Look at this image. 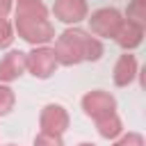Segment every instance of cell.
Returning <instances> with one entry per match:
<instances>
[{
  "label": "cell",
  "instance_id": "2e32d148",
  "mask_svg": "<svg viewBox=\"0 0 146 146\" xmlns=\"http://www.w3.org/2000/svg\"><path fill=\"white\" fill-rule=\"evenodd\" d=\"M114 146H144V137L139 132H128L114 141Z\"/></svg>",
  "mask_w": 146,
  "mask_h": 146
},
{
  "label": "cell",
  "instance_id": "d6986e66",
  "mask_svg": "<svg viewBox=\"0 0 146 146\" xmlns=\"http://www.w3.org/2000/svg\"><path fill=\"white\" fill-rule=\"evenodd\" d=\"M5 146H16V144H5Z\"/></svg>",
  "mask_w": 146,
  "mask_h": 146
},
{
  "label": "cell",
  "instance_id": "3957f363",
  "mask_svg": "<svg viewBox=\"0 0 146 146\" xmlns=\"http://www.w3.org/2000/svg\"><path fill=\"white\" fill-rule=\"evenodd\" d=\"M25 66L27 71L39 78V80H48L55 68H57V59H55V50L48 46H34L27 55H25Z\"/></svg>",
  "mask_w": 146,
  "mask_h": 146
},
{
  "label": "cell",
  "instance_id": "9a60e30c",
  "mask_svg": "<svg viewBox=\"0 0 146 146\" xmlns=\"http://www.w3.org/2000/svg\"><path fill=\"white\" fill-rule=\"evenodd\" d=\"M14 41V32L11 25L5 16H0V48H9V43Z\"/></svg>",
  "mask_w": 146,
  "mask_h": 146
},
{
  "label": "cell",
  "instance_id": "e0dca14e",
  "mask_svg": "<svg viewBox=\"0 0 146 146\" xmlns=\"http://www.w3.org/2000/svg\"><path fill=\"white\" fill-rule=\"evenodd\" d=\"M11 11V0H0V16H7Z\"/></svg>",
  "mask_w": 146,
  "mask_h": 146
},
{
  "label": "cell",
  "instance_id": "6da1fadb",
  "mask_svg": "<svg viewBox=\"0 0 146 146\" xmlns=\"http://www.w3.org/2000/svg\"><path fill=\"white\" fill-rule=\"evenodd\" d=\"M14 25L18 36L32 46H46L55 39V27L48 21V9L41 0H18Z\"/></svg>",
  "mask_w": 146,
  "mask_h": 146
},
{
  "label": "cell",
  "instance_id": "30bf717a",
  "mask_svg": "<svg viewBox=\"0 0 146 146\" xmlns=\"http://www.w3.org/2000/svg\"><path fill=\"white\" fill-rule=\"evenodd\" d=\"M137 75V59L135 55H130L125 50V55H121L114 64V84L116 87H128Z\"/></svg>",
  "mask_w": 146,
  "mask_h": 146
},
{
  "label": "cell",
  "instance_id": "5b68a950",
  "mask_svg": "<svg viewBox=\"0 0 146 146\" xmlns=\"http://www.w3.org/2000/svg\"><path fill=\"white\" fill-rule=\"evenodd\" d=\"M82 110L89 119L98 121V119L116 112V98L112 94L103 91V89H94V91L82 96Z\"/></svg>",
  "mask_w": 146,
  "mask_h": 146
},
{
  "label": "cell",
  "instance_id": "5bb4252c",
  "mask_svg": "<svg viewBox=\"0 0 146 146\" xmlns=\"http://www.w3.org/2000/svg\"><path fill=\"white\" fill-rule=\"evenodd\" d=\"M34 146H64L62 135H50V132H41L34 137Z\"/></svg>",
  "mask_w": 146,
  "mask_h": 146
},
{
  "label": "cell",
  "instance_id": "7c38bea8",
  "mask_svg": "<svg viewBox=\"0 0 146 146\" xmlns=\"http://www.w3.org/2000/svg\"><path fill=\"white\" fill-rule=\"evenodd\" d=\"M16 105V94L11 87L7 84H0V116H7Z\"/></svg>",
  "mask_w": 146,
  "mask_h": 146
},
{
  "label": "cell",
  "instance_id": "277c9868",
  "mask_svg": "<svg viewBox=\"0 0 146 146\" xmlns=\"http://www.w3.org/2000/svg\"><path fill=\"white\" fill-rule=\"evenodd\" d=\"M123 23V16L119 9L114 7H103V9H96L89 18V27L96 36H105V39H114L119 27Z\"/></svg>",
  "mask_w": 146,
  "mask_h": 146
},
{
  "label": "cell",
  "instance_id": "ac0fdd59",
  "mask_svg": "<svg viewBox=\"0 0 146 146\" xmlns=\"http://www.w3.org/2000/svg\"><path fill=\"white\" fill-rule=\"evenodd\" d=\"M78 146H94V144H89V141H82V144H78Z\"/></svg>",
  "mask_w": 146,
  "mask_h": 146
},
{
  "label": "cell",
  "instance_id": "8992f818",
  "mask_svg": "<svg viewBox=\"0 0 146 146\" xmlns=\"http://www.w3.org/2000/svg\"><path fill=\"white\" fill-rule=\"evenodd\" d=\"M68 121H71L68 112L59 103L43 105V110L39 114V128H41V132H50V135H64L66 128H68Z\"/></svg>",
  "mask_w": 146,
  "mask_h": 146
},
{
  "label": "cell",
  "instance_id": "52a82bcc",
  "mask_svg": "<svg viewBox=\"0 0 146 146\" xmlns=\"http://www.w3.org/2000/svg\"><path fill=\"white\" fill-rule=\"evenodd\" d=\"M87 0H55L52 5V14L55 18H59L62 23H80L82 18H87Z\"/></svg>",
  "mask_w": 146,
  "mask_h": 146
},
{
  "label": "cell",
  "instance_id": "4fadbf2b",
  "mask_svg": "<svg viewBox=\"0 0 146 146\" xmlns=\"http://www.w3.org/2000/svg\"><path fill=\"white\" fill-rule=\"evenodd\" d=\"M125 16L137 23H146V0H132L125 9Z\"/></svg>",
  "mask_w": 146,
  "mask_h": 146
},
{
  "label": "cell",
  "instance_id": "9c48e42d",
  "mask_svg": "<svg viewBox=\"0 0 146 146\" xmlns=\"http://www.w3.org/2000/svg\"><path fill=\"white\" fill-rule=\"evenodd\" d=\"M144 39V23H137V21H130V18H123L114 41L123 48V50H132L141 43Z\"/></svg>",
  "mask_w": 146,
  "mask_h": 146
},
{
  "label": "cell",
  "instance_id": "ba28073f",
  "mask_svg": "<svg viewBox=\"0 0 146 146\" xmlns=\"http://www.w3.org/2000/svg\"><path fill=\"white\" fill-rule=\"evenodd\" d=\"M25 55L27 52H23V50H9L0 59V82H14L27 71Z\"/></svg>",
  "mask_w": 146,
  "mask_h": 146
},
{
  "label": "cell",
  "instance_id": "7a4b0ae2",
  "mask_svg": "<svg viewBox=\"0 0 146 146\" xmlns=\"http://www.w3.org/2000/svg\"><path fill=\"white\" fill-rule=\"evenodd\" d=\"M52 50H55L57 64L73 66L80 62H98L103 55V43L100 39L91 36L80 27H68L57 36Z\"/></svg>",
  "mask_w": 146,
  "mask_h": 146
},
{
  "label": "cell",
  "instance_id": "8fae6325",
  "mask_svg": "<svg viewBox=\"0 0 146 146\" xmlns=\"http://www.w3.org/2000/svg\"><path fill=\"white\" fill-rule=\"evenodd\" d=\"M96 128H98V135L105 137V139H116V137L123 132V123H121V119H119L116 112L98 119V121H96Z\"/></svg>",
  "mask_w": 146,
  "mask_h": 146
}]
</instances>
